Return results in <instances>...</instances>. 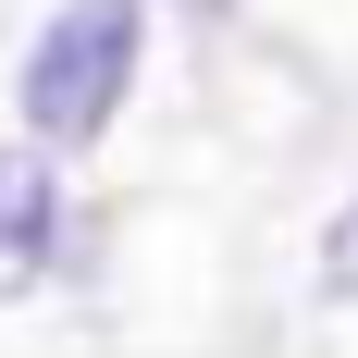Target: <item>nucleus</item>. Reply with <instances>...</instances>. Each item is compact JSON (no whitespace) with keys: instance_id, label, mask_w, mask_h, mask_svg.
Here are the masks:
<instances>
[{"instance_id":"f257e3e1","label":"nucleus","mask_w":358,"mask_h":358,"mask_svg":"<svg viewBox=\"0 0 358 358\" xmlns=\"http://www.w3.org/2000/svg\"><path fill=\"white\" fill-rule=\"evenodd\" d=\"M124 74H136V0H62V13L25 37V74H13L25 136L37 148H87L111 111H124Z\"/></svg>"},{"instance_id":"f03ea898","label":"nucleus","mask_w":358,"mask_h":358,"mask_svg":"<svg viewBox=\"0 0 358 358\" xmlns=\"http://www.w3.org/2000/svg\"><path fill=\"white\" fill-rule=\"evenodd\" d=\"M50 235H62V173H50V148H0V309L37 296Z\"/></svg>"},{"instance_id":"7ed1b4c3","label":"nucleus","mask_w":358,"mask_h":358,"mask_svg":"<svg viewBox=\"0 0 358 358\" xmlns=\"http://www.w3.org/2000/svg\"><path fill=\"white\" fill-rule=\"evenodd\" d=\"M322 296H358V198L322 222Z\"/></svg>"},{"instance_id":"20e7f679","label":"nucleus","mask_w":358,"mask_h":358,"mask_svg":"<svg viewBox=\"0 0 358 358\" xmlns=\"http://www.w3.org/2000/svg\"><path fill=\"white\" fill-rule=\"evenodd\" d=\"M198 13H210V0H198Z\"/></svg>"}]
</instances>
